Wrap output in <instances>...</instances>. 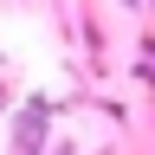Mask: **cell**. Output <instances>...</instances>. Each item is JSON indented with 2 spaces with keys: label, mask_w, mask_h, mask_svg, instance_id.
Returning <instances> with one entry per match:
<instances>
[{
  "label": "cell",
  "mask_w": 155,
  "mask_h": 155,
  "mask_svg": "<svg viewBox=\"0 0 155 155\" xmlns=\"http://www.w3.org/2000/svg\"><path fill=\"white\" fill-rule=\"evenodd\" d=\"M123 7H129V13H142V0H123Z\"/></svg>",
  "instance_id": "2"
},
{
  "label": "cell",
  "mask_w": 155,
  "mask_h": 155,
  "mask_svg": "<svg viewBox=\"0 0 155 155\" xmlns=\"http://www.w3.org/2000/svg\"><path fill=\"white\" fill-rule=\"evenodd\" d=\"M45 123H52V104H45V97H26L19 116H13V149L19 155H39V149H45Z\"/></svg>",
  "instance_id": "1"
}]
</instances>
